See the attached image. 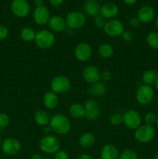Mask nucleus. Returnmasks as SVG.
<instances>
[{
    "instance_id": "nucleus-1",
    "label": "nucleus",
    "mask_w": 158,
    "mask_h": 159,
    "mask_svg": "<svg viewBox=\"0 0 158 159\" xmlns=\"http://www.w3.org/2000/svg\"><path fill=\"white\" fill-rule=\"evenodd\" d=\"M49 127L55 134L64 136L68 134L71 129V122L69 118L63 113H56L50 118Z\"/></svg>"
},
{
    "instance_id": "nucleus-2",
    "label": "nucleus",
    "mask_w": 158,
    "mask_h": 159,
    "mask_svg": "<svg viewBox=\"0 0 158 159\" xmlns=\"http://www.w3.org/2000/svg\"><path fill=\"white\" fill-rule=\"evenodd\" d=\"M60 141L54 135L47 134L43 136L39 142L40 149L45 154L54 155L60 149Z\"/></svg>"
},
{
    "instance_id": "nucleus-3",
    "label": "nucleus",
    "mask_w": 158,
    "mask_h": 159,
    "mask_svg": "<svg viewBox=\"0 0 158 159\" xmlns=\"http://www.w3.org/2000/svg\"><path fill=\"white\" fill-rule=\"evenodd\" d=\"M50 90L56 94L64 95L65 93H68L71 88V82L67 76L63 75H56L51 79L50 84Z\"/></svg>"
},
{
    "instance_id": "nucleus-4",
    "label": "nucleus",
    "mask_w": 158,
    "mask_h": 159,
    "mask_svg": "<svg viewBox=\"0 0 158 159\" xmlns=\"http://www.w3.org/2000/svg\"><path fill=\"white\" fill-rule=\"evenodd\" d=\"M55 42V36L54 34L48 30H41L37 32L36 34L35 43L36 46L42 50H46L50 48Z\"/></svg>"
},
{
    "instance_id": "nucleus-5",
    "label": "nucleus",
    "mask_w": 158,
    "mask_h": 159,
    "mask_svg": "<svg viewBox=\"0 0 158 159\" xmlns=\"http://www.w3.org/2000/svg\"><path fill=\"white\" fill-rule=\"evenodd\" d=\"M156 135V130L153 126L147 124H141L135 130L134 137L138 142L141 144H147L153 141Z\"/></svg>"
},
{
    "instance_id": "nucleus-6",
    "label": "nucleus",
    "mask_w": 158,
    "mask_h": 159,
    "mask_svg": "<svg viewBox=\"0 0 158 159\" xmlns=\"http://www.w3.org/2000/svg\"><path fill=\"white\" fill-rule=\"evenodd\" d=\"M122 124L129 130H136L142 124V116L135 110H128L122 114Z\"/></svg>"
},
{
    "instance_id": "nucleus-7",
    "label": "nucleus",
    "mask_w": 158,
    "mask_h": 159,
    "mask_svg": "<svg viewBox=\"0 0 158 159\" xmlns=\"http://www.w3.org/2000/svg\"><path fill=\"white\" fill-rule=\"evenodd\" d=\"M136 101L140 105L147 106L154 99V90L153 87L147 85H140L136 93Z\"/></svg>"
},
{
    "instance_id": "nucleus-8",
    "label": "nucleus",
    "mask_w": 158,
    "mask_h": 159,
    "mask_svg": "<svg viewBox=\"0 0 158 159\" xmlns=\"http://www.w3.org/2000/svg\"><path fill=\"white\" fill-rule=\"evenodd\" d=\"M67 27L71 30H78L83 27L86 23L85 14L78 11H72L67 14L65 17Z\"/></svg>"
},
{
    "instance_id": "nucleus-9",
    "label": "nucleus",
    "mask_w": 158,
    "mask_h": 159,
    "mask_svg": "<svg viewBox=\"0 0 158 159\" xmlns=\"http://www.w3.org/2000/svg\"><path fill=\"white\" fill-rule=\"evenodd\" d=\"M103 30L105 34L108 37H120L125 30V26L120 20L117 19H112L106 22Z\"/></svg>"
},
{
    "instance_id": "nucleus-10",
    "label": "nucleus",
    "mask_w": 158,
    "mask_h": 159,
    "mask_svg": "<svg viewBox=\"0 0 158 159\" xmlns=\"http://www.w3.org/2000/svg\"><path fill=\"white\" fill-rule=\"evenodd\" d=\"M10 9L12 14L18 18H25L31 11L30 5L26 0H13Z\"/></svg>"
},
{
    "instance_id": "nucleus-11",
    "label": "nucleus",
    "mask_w": 158,
    "mask_h": 159,
    "mask_svg": "<svg viewBox=\"0 0 158 159\" xmlns=\"http://www.w3.org/2000/svg\"><path fill=\"white\" fill-rule=\"evenodd\" d=\"M93 50L91 45L86 42H81L75 47L74 54L75 58L80 62H86L92 56Z\"/></svg>"
},
{
    "instance_id": "nucleus-12",
    "label": "nucleus",
    "mask_w": 158,
    "mask_h": 159,
    "mask_svg": "<svg viewBox=\"0 0 158 159\" xmlns=\"http://www.w3.org/2000/svg\"><path fill=\"white\" fill-rule=\"evenodd\" d=\"M83 106L85 112V117L87 120L93 121L99 117L101 114V108L97 100L94 99H88Z\"/></svg>"
},
{
    "instance_id": "nucleus-13",
    "label": "nucleus",
    "mask_w": 158,
    "mask_h": 159,
    "mask_svg": "<svg viewBox=\"0 0 158 159\" xmlns=\"http://www.w3.org/2000/svg\"><path fill=\"white\" fill-rule=\"evenodd\" d=\"M101 73L99 68L95 65H87L82 70V78L86 82L91 84L96 83L101 81Z\"/></svg>"
},
{
    "instance_id": "nucleus-14",
    "label": "nucleus",
    "mask_w": 158,
    "mask_h": 159,
    "mask_svg": "<svg viewBox=\"0 0 158 159\" xmlns=\"http://www.w3.org/2000/svg\"><path fill=\"white\" fill-rule=\"evenodd\" d=\"M2 150L9 156H15L20 153L21 150V143L15 138H9L2 141Z\"/></svg>"
},
{
    "instance_id": "nucleus-15",
    "label": "nucleus",
    "mask_w": 158,
    "mask_h": 159,
    "mask_svg": "<svg viewBox=\"0 0 158 159\" xmlns=\"http://www.w3.org/2000/svg\"><path fill=\"white\" fill-rule=\"evenodd\" d=\"M50 12L49 9L44 5L39 7H36L33 13L34 22L39 26H44L47 24L50 19Z\"/></svg>"
},
{
    "instance_id": "nucleus-16",
    "label": "nucleus",
    "mask_w": 158,
    "mask_h": 159,
    "mask_svg": "<svg viewBox=\"0 0 158 159\" xmlns=\"http://www.w3.org/2000/svg\"><path fill=\"white\" fill-rule=\"evenodd\" d=\"M50 31L53 33H61L66 30L67 23L65 18L58 15L52 16L47 23Z\"/></svg>"
},
{
    "instance_id": "nucleus-17",
    "label": "nucleus",
    "mask_w": 158,
    "mask_h": 159,
    "mask_svg": "<svg viewBox=\"0 0 158 159\" xmlns=\"http://www.w3.org/2000/svg\"><path fill=\"white\" fill-rule=\"evenodd\" d=\"M119 6L114 2H106L101 6L100 15L105 20H112L119 14Z\"/></svg>"
},
{
    "instance_id": "nucleus-18",
    "label": "nucleus",
    "mask_w": 158,
    "mask_h": 159,
    "mask_svg": "<svg viewBox=\"0 0 158 159\" xmlns=\"http://www.w3.org/2000/svg\"><path fill=\"white\" fill-rule=\"evenodd\" d=\"M136 17L141 23H149L154 19L155 11L151 6H143L139 9Z\"/></svg>"
},
{
    "instance_id": "nucleus-19",
    "label": "nucleus",
    "mask_w": 158,
    "mask_h": 159,
    "mask_svg": "<svg viewBox=\"0 0 158 159\" xmlns=\"http://www.w3.org/2000/svg\"><path fill=\"white\" fill-rule=\"evenodd\" d=\"M101 6L102 5L98 0H86L84 3L83 9L88 16L94 17L100 14Z\"/></svg>"
},
{
    "instance_id": "nucleus-20",
    "label": "nucleus",
    "mask_w": 158,
    "mask_h": 159,
    "mask_svg": "<svg viewBox=\"0 0 158 159\" xmlns=\"http://www.w3.org/2000/svg\"><path fill=\"white\" fill-rule=\"evenodd\" d=\"M59 102H60V99H59L58 95L51 90L46 92L43 97V106L47 110H51L56 109L58 107Z\"/></svg>"
},
{
    "instance_id": "nucleus-21",
    "label": "nucleus",
    "mask_w": 158,
    "mask_h": 159,
    "mask_svg": "<svg viewBox=\"0 0 158 159\" xmlns=\"http://www.w3.org/2000/svg\"><path fill=\"white\" fill-rule=\"evenodd\" d=\"M119 150L116 145L107 144L101 150V159H119Z\"/></svg>"
},
{
    "instance_id": "nucleus-22",
    "label": "nucleus",
    "mask_w": 158,
    "mask_h": 159,
    "mask_svg": "<svg viewBox=\"0 0 158 159\" xmlns=\"http://www.w3.org/2000/svg\"><path fill=\"white\" fill-rule=\"evenodd\" d=\"M88 93L91 96H94V97H101L104 95L106 94L107 93V86L103 82H98L96 83L91 84L88 87L87 90Z\"/></svg>"
},
{
    "instance_id": "nucleus-23",
    "label": "nucleus",
    "mask_w": 158,
    "mask_h": 159,
    "mask_svg": "<svg viewBox=\"0 0 158 159\" xmlns=\"http://www.w3.org/2000/svg\"><path fill=\"white\" fill-rule=\"evenodd\" d=\"M51 116L46 110H38L35 112L33 115V119L36 124L40 127H46L48 126L50 121Z\"/></svg>"
},
{
    "instance_id": "nucleus-24",
    "label": "nucleus",
    "mask_w": 158,
    "mask_h": 159,
    "mask_svg": "<svg viewBox=\"0 0 158 159\" xmlns=\"http://www.w3.org/2000/svg\"><path fill=\"white\" fill-rule=\"evenodd\" d=\"M96 141V137L91 132H86L82 134L78 140V144L82 148L89 149L94 146Z\"/></svg>"
},
{
    "instance_id": "nucleus-25",
    "label": "nucleus",
    "mask_w": 158,
    "mask_h": 159,
    "mask_svg": "<svg viewBox=\"0 0 158 159\" xmlns=\"http://www.w3.org/2000/svg\"><path fill=\"white\" fill-rule=\"evenodd\" d=\"M69 114L72 118L76 120L82 119L85 116L84 106L80 103H72L69 107Z\"/></svg>"
},
{
    "instance_id": "nucleus-26",
    "label": "nucleus",
    "mask_w": 158,
    "mask_h": 159,
    "mask_svg": "<svg viewBox=\"0 0 158 159\" xmlns=\"http://www.w3.org/2000/svg\"><path fill=\"white\" fill-rule=\"evenodd\" d=\"M158 79V72L155 70L150 69L144 71L142 75V82L144 85H154L156 81Z\"/></svg>"
},
{
    "instance_id": "nucleus-27",
    "label": "nucleus",
    "mask_w": 158,
    "mask_h": 159,
    "mask_svg": "<svg viewBox=\"0 0 158 159\" xmlns=\"http://www.w3.org/2000/svg\"><path fill=\"white\" fill-rule=\"evenodd\" d=\"M98 52L101 57L105 59L110 58L114 54V48L111 44L107 43H102L98 48Z\"/></svg>"
},
{
    "instance_id": "nucleus-28",
    "label": "nucleus",
    "mask_w": 158,
    "mask_h": 159,
    "mask_svg": "<svg viewBox=\"0 0 158 159\" xmlns=\"http://www.w3.org/2000/svg\"><path fill=\"white\" fill-rule=\"evenodd\" d=\"M36 31L34 30L33 28L29 27V26H26L23 27V29L20 30V38L25 42H32L34 41L36 37Z\"/></svg>"
},
{
    "instance_id": "nucleus-29",
    "label": "nucleus",
    "mask_w": 158,
    "mask_h": 159,
    "mask_svg": "<svg viewBox=\"0 0 158 159\" xmlns=\"http://www.w3.org/2000/svg\"><path fill=\"white\" fill-rule=\"evenodd\" d=\"M147 43L152 49L158 50V34L156 32H150L147 35Z\"/></svg>"
},
{
    "instance_id": "nucleus-30",
    "label": "nucleus",
    "mask_w": 158,
    "mask_h": 159,
    "mask_svg": "<svg viewBox=\"0 0 158 159\" xmlns=\"http://www.w3.org/2000/svg\"><path fill=\"white\" fill-rule=\"evenodd\" d=\"M119 159H138V155L133 149L126 148L119 154Z\"/></svg>"
},
{
    "instance_id": "nucleus-31",
    "label": "nucleus",
    "mask_w": 158,
    "mask_h": 159,
    "mask_svg": "<svg viewBox=\"0 0 158 159\" xmlns=\"http://www.w3.org/2000/svg\"><path fill=\"white\" fill-rule=\"evenodd\" d=\"M109 122L113 126H119L122 124V114L120 113H115L109 117Z\"/></svg>"
},
{
    "instance_id": "nucleus-32",
    "label": "nucleus",
    "mask_w": 158,
    "mask_h": 159,
    "mask_svg": "<svg viewBox=\"0 0 158 159\" xmlns=\"http://www.w3.org/2000/svg\"><path fill=\"white\" fill-rule=\"evenodd\" d=\"M143 120L145 124H147V125L150 126H153V124H156V115L155 113H152V112H149V113L145 114V116L143 117Z\"/></svg>"
},
{
    "instance_id": "nucleus-33",
    "label": "nucleus",
    "mask_w": 158,
    "mask_h": 159,
    "mask_svg": "<svg viewBox=\"0 0 158 159\" xmlns=\"http://www.w3.org/2000/svg\"><path fill=\"white\" fill-rule=\"evenodd\" d=\"M106 22V20L103 16H102L100 14L94 17V24L99 29H103Z\"/></svg>"
},
{
    "instance_id": "nucleus-34",
    "label": "nucleus",
    "mask_w": 158,
    "mask_h": 159,
    "mask_svg": "<svg viewBox=\"0 0 158 159\" xmlns=\"http://www.w3.org/2000/svg\"><path fill=\"white\" fill-rule=\"evenodd\" d=\"M120 37L124 42L130 43V42L133 41V39H134V34H133V33L132 32V31L125 30Z\"/></svg>"
},
{
    "instance_id": "nucleus-35",
    "label": "nucleus",
    "mask_w": 158,
    "mask_h": 159,
    "mask_svg": "<svg viewBox=\"0 0 158 159\" xmlns=\"http://www.w3.org/2000/svg\"><path fill=\"white\" fill-rule=\"evenodd\" d=\"M9 123H10L9 116L6 113H0V127L1 128H5V127H8Z\"/></svg>"
},
{
    "instance_id": "nucleus-36",
    "label": "nucleus",
    "mask_w": 158,
    "mask_h": 159,
    "mask_svg": "<svg viewBox=\"0 0 158 159\" xmlns=\"http://www.w3.org/2000/svg\"><path fill=\"white\" fill-rule=\"evenodd\" d=\"M54 159H70V158L67 152H65L64 150H62V149H60L58 152L54 154Z\"/></svg>"
},
{
    "instance_id": "nucleus-37",
    "label": "nucleus",
    "mask_w": 158,
    "mask_h": 159,
    "mask_svg": "<svg viewBox=\"0 0 158 159\" xmlns=\"http://www.w3.org/2000/svg\"><path fill=\"white\" fill-rule=\"evenodd\" d=\"M9 36V29L4 25H0V40L6 39Z\"/></svg>"
},
{
    "instance_id": "nucleus-38",
    "label": "nucleus",
    "mask_w": 158,
    "mask_h": 159,
    "mask_svg": "<svg viewBox=\"0 0 158 159\" xmlns=\"http://www.w3.org/2000/svg\"><path fill=\"white\" fill-rule=\"evenodd\" d=\"M112 78V75L111 71H103L101 73V81L103 82H108Z\"/></svg>"
},
{
    "instance_id": "nucleus-39",
    "label": "nucleus",
    "mask_w": 158,
    "mask_h": 159,
    "mask_svg": "<svg viewBox=\"0 0 158 159\" xmlns=\"http://www.w3.org/2000/svg\"><path fill=\"white\" fill-rule=\"evenodd\" d=\"M140 22L138 20L137 17H132V18L129 19L128 22L129 26L131 28H137L138 26L140 25Z\"/></svg>"
},
{
    "instance_id": "nucleus-40",
    "label": "nucleus",
    "mask_w": 158,
    "mask_h": 159,
    "mask_svg": "<svg viewBox=\"0 0 158 159\" xmlns=\"http://www.w3.org/2000/svg\"><path fill=\"white\" fill-rule=\"evenodd\" d=\"M49 3L54 8H58L61 6L65 0H48Z\"/></svg>"
},
{
    "instance_id": "nucleus-41",
    "label": "nucleus",
    "mask_w": 158,
    "mask_h": 159,
    "mask_svg": "<svg viewBox=\"0 0 158 159\" xmlns=\"http://www.w3.org/2000/svg\"><path fill=\"white\" fill-rule=\"evenodd\" d=\"M77 159H93V158H91V155H89L88 154L82 153L78 155V157H77Z\"/></svg>"
},
{
    "instance_id": "nucleus-42",
    "label": "nucleus",
    "mask_w": 158,
    "mask_h": 159,
    "mask_svg": "<svg viewBox=\"0 0 158 159\" xmlns=\"http://www.w3.org/2000/svg\"><path fill=\"white\" fill-rule=\"evenodd\" d=\"M122 1L127 6H133V5L136 4L137 0H122Z\"/></svg>"
},
{
    "instance_id": "nucleus-43",
    "label": "nucleus",
    "mask_w": 158,
    "mask_h": 159,
    "mask_svg": "<svg viewBox=\"0 0 158 159\" xmlns=\"http://www.w3.org/2000/svg\"><path fill=\"white\" fill-rule=\"evenodd\" d=\"M43 0H33V4L36 7L43 6Z\"/></svg>"
},
{
    "instance_id": "nucleus-44",
    "label": "nucleus",
    "mask_w": 158,
    "mask_h": 159,
    "mask_svg": "<svg viewBox=\"0 0 158 159\" xmlns=\"http://www.w3.org/2000/svg\"><path fill=\"white\" fill-rule=\"evenodd\" d=\"M30 159H43V156L40 155V154L36 153V154H33V155H32V157H31Z\"/></svg>"
},
{
    "instance_id": "nucleus-45",
    "label": "nucleus",
    "mask_w": 158,
    "mask_h": 159,
    "mask_svg": "<svg viewBox=\"0 0 158 159\" xmlns=\"http://www.w3.org/2000/svg\"><path fill=\"white\" fill-rule=\"evenodd\" d=\"M43 132H44V134L46 135L50 134V133L51 132V129H50V127H49V125L46 126V127H43Z\"/></svg>"
},
{
    "instance_id": "nucleus-46",
    "label": "nucleus",
    "mask_w": 158,
    "mask_h": 159,
    "mask_svg": "<svg viewBox=\"0 0 158 159\" xmlns=\"http://www.w3.org/2000/svg\"><path fill=\"white\" fill-rule=\"evenodd\" d=\"M154 85L155 89H157V90H158V79H157V80L156 81V82H155L154 85Z\"/></svg>"
},
{
    "instance_id": "nucleus-47",
    "label": "nucleus",
    "mask_w": 158,
    "mask_h": 159,
    "mask_svg": "<svg viewBox=\"0 0 158 159\" xmlns=\"http://www.w3.org/2000/svg\"><path fill=\"white\" fill-rule=\"evenodd\" d=\"M155 25H156V29L158 30V17H157V18H156V22H155Z\"/></svg>"
},
{
    "instance_id": "nucleus-48",
    "label": "nucleus",
    "mask_w": 158,
    "mask_h": 159,
    "mask_svg": "<svg viewBox=\"0 0 158 159\" xmlns=\"http://www.w3.org/2000/svg\"><path fill=\"white\" fill-rule=\"evenodd\" d=\"M153 159H158V152L155 154L154 157H153Z\"/></svg>"
},
{
    "instance_id": "nucleus-49",
    "label": "nucleus",
    "mask_w": 158,
    "mask_h": 159,
    "mask_svg": "<svg viewBox=\"0 0 158 159\" xmlns=\"http://www.w3.org/2000/svg\"><path fill=\"white\" fill-rule=\"evenodd\" d=\"M156 126H157V127H158V115H157V116H156Z\"/></svg>"
},
{
    "instance_id": "nucleus-50",
    "label": "nucleus",
    "mask_w": 158,
    "mask_h": 159,
    "mask_svg": "<svg viewBox=\"0 0 158 159\" xmlns=\"http://www.w3.org/2000/svg\"><path fill=\"white\" fill-rule=\"evenodd\" d=\"M2 139H1V138H0V147H1V146H2Z\"/></svg>"
},
{
    "instance_id": "nucleus-51",
    "label": "nucleus",
    "mask_w": 158,
    "mask_h": 159,
    "mask_svg": "<svg viewBox=\"0 0 158 159\" xmlns=\"http://www.w3.org/2000/svg\"><path fill=\"white\" fill-rule=\"evenodd\" d=\"M156 104L158 106V95H157V97H156Z\"/></svg>"
},
{
    "instance_id": "nucleus-52",
    "label": "nucleus",
    "mask_w": 158,
    "mask_h": 159,
    "mask_svg": "<svg viewBox=\"0 0 158 159\" xmlns=\"http://www.w3.org/2000/svg\"><path fill=\"white\" fill-rule=\"evenodd\" d=\"M43 159H53V158H43Z\"/></svg>"
},
{
    "instance_id": "nucleus-53",
    "label": "nucleus",
    "mask_w": 158,
    "mask_h": 159,
    "mask_svg": "<svg viewBox=\"0 0 158 159\" xmlns=\"http://www.w3.org/2000/svg\"><path fill=\"white\" fill-rule=\"evenodd\" d=\"M157 1H158V0H157Z\"/></svg>"
}]
</instances>
